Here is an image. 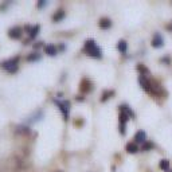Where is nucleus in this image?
Returning <instances> with one entry per match:
<instances>
[{
	"instance_id": "obj_3",
	"label": "nucleus",
	"mask_w": 172,
	"mask_h": 172,
	"mask_svg": "<svg viewBox=\"0 0 172 172\" xmlns=\"http://www.w3.org/2000/svg\"><path fill=\"white\" fill-rule=\"evenodd\" d=\"M55 104L59 106V110L62 112L65 120H67V118H69V112H70V102L69 101H58V100H55Z\"/></svg>"
},
{
	"instance_id": "obj_6",
	"label": "nucleus",
	"mask_w": 172,
	"mask_h": 172,
	"mask_svg": "<svg viewBox=\"0 0 172 172\" xmlns=\"http://www.w3.org/2000/svg\"><path fill=\"white\" fill-rule=\"evenodd\" d=\"M163 43H164L163 36L160 35V34H155V36H153V39H152V46L153 47H161Z\"/></svg>"
},
{
	"instance_id": "obj_4",
	"label": "nucleus",
	"mask_w": 172,
	"mask_h": 172,
	"mask_svg": "<svg viewBox=\"0 0 172 172\" xmlns=\"http://www.w3.org/2000/svg\"><path fill=\"white\" fill-rule=\"evenodd\" d=\"M8 36L12 39H19L22 36V28L20 27H12V28L8 31Z\"/></svg>"
},
{
	"instance_id": "obj_8",
	"label": "nucleus",
	"mask_w": 172,
	"mask_h": 172,
	"mask_svg": "<svg viewBox=\"0 0 172 172\" xmlns=\"http://www.w3.org/2000/svg\"><path fill=\"white\" fill-rule=\"evenodd\" d=\"M45 53L50 57H54V55H57V47L54 45H47L45 46Z\"/></svg>"
},
{
	"instance_id": "obj_15",
	"label": "nucleus",
	"mask_w": 172,
	"mask_h": 172,
	"mask_svg": "<svg viewBox=\"0 0 172 172\" xmlns=\"http://www.w3.org/2000/svg\"><path fill=\"white\" fill-rule=\"evenodd\" d=\"M39 30H41V27H39L38 24H36V26H34L32 28H30V38H31V39H34V38H35V36L38 35Z\"/></svg>"
},
{
	"instance_id": "obj_20",
	"label": "nucleus",
	"mask_w": 172,
	"mask_h": 172,
	"mask_svg": "<svg viewBox=\"0 0 172 172\" xmlns=\"http://www.w3.org/2000/svg\"><path fill=\"white\" fill-rule=\"evenodd\" d=\"M45 6H46V1H39V3H38L39 8H41V7H45Z\"/></svg>"
},
{
	"instance_id": "obj_21",
	"label": "nucleus",
	"mask_w": 172,
	"mask_h": 172,
	"mask_svg": "<svg viewBox=\"0 0 172 172\" xmlns=\"http://www.w3.org/2000/svg\"><path fill=\"white\" fill-rule=\"evenodd\" d=\"M167 172H172V171H167Z\"/></svg>"
},
{
	"instance_id": "obj_10",
	"label": "nucleus",
	"mask_w": 172,
	"mask_h": 172,
	"mask_svg": "<svg viewBox=\"0 0 172 172\" xmlns=\"http://www.w3.org/2000/svg\"><path fill=\"white\" fill-rule=\"evenodd\" d=\"M110 26H112V22H110L109 18H102V19L100 20V27H101V28L108 30Z\"/></svg>"
},
{
	"instance_id": "obj_9",
	"label": "nucleus",
	"mask_w": 172,
	"mask_h": 172,
	"mask_svg": "<svg viewBox=\"0 0 172 172\" xmlns=\"http://www.w3.org/2000/svg\"><path fill=\"white\" fill-rule=\"evenodd\" d=\"M90 89H92V83H90V81L89 80H82V82H81V92L87 93Z\"/></svg>"
},
{
	"instance_id": "obj_11",
	"label": "nucleus",
	"mask_w": 172,
	"mask_h": 172,
	"mask_svg": "<svg viewBox=\"0 0 172 172\" xmlns=\"http://www.w3.org/2000/svg\"><path fill=\"white\" fill-rule=\"evenodd\" d=\"M63 18H65V11L63 10H58L57 12L53 15V20H54V22H61Z\"/></svg>"
},
{
	"instance_id": "obj_18",
	"label": "nucleus",
	"mask_w": 172,
	"mask_h": 172,
	"mask_svg": "<svg viewBox=\"0 0 172 172\" xmlns=\"http://www.w3.org/2000/svg\"><path fill=\"white\" fill-rule=\"evenodd\" d=\"M160 168L161 169H164V171H168V168H169V161L168 160H161V161H160Z\"/></svg>"
},
{
	"instance_id": "obj_5",
	"label": "nucleus",
	"mask_w": 172,
	"mask_h": 172,
	"mask_svg": "<svg viewBox=\"0 0 172 172\" xmlns=\"http://www.w3.org/2000/svg\"><path fill=\"white\" fill-rule=\"evenodd\" d=\"M140 85L143 86V89L144 90H147V92H149V93H152V86H151V82L149 81L145 78V77H140Z\"/></svg>"
},
{
	"instance_id": "obj_7",
	"label": "nucleus",
	"mask_w": 172,
	"mask_h": 172,
	"mask_svg": "<svg viewBox=\"0 0 172 172\" xmlns=\"http://www.w3.org/2000/svg\"><path fill=\"white\" fill-rule=\"evenodd\" d=\"M145 140H147V134H145V132L139 131L136 134H134V143H145Z\"/></svg>"
},
{
	"instance_id": "obj_19",
	"label": "nucleus",
	"mask_w": 172,
	"mask_h": 172,
	"mask_svg": "<svg viewBox=\"0 0 172 172\" xmlns=\"http://www.w3.org/2000/svg\"><path fill=\"white\" fill-rule=\"evenodd\" d=\"M152 147H153V144H152V143H144V145H143V151H148V149H151Z\"/></svg>"
},
{
	"instance_id": "obj_14",
	"label": "nucleus",
	"mask_w": 172,
	"mask_h": 172,
	"mask_svg": "<svg viewBox=\"0 0 172 172\" xmlns=\"http://www.w3.org/2000/svg\"><path fill=\"white\" fill-rule=\"evenodd\" d=\"M117 48H118V51H120V53L125 54V53H127V48H128L127 42H125V41H120V42H118V45H117Z\"/></svg>"
},
{
	"instance_id": "obj_1",
	"label": "nucleus",
	"mask_w": 172,
	"mask_h": 172,
	"mask_svg": "<svg viewBox=\"0 0 172 172\" xmlns=\"http://www.w3.org/2000/svg\"><path fill=\"white\" fill-rule=\"evenodd\" d=\"M85 51L89 57H93V58H101L102 57L101 48L96 45V42L93 41V39H89V41L85 42Z\"/></svg>"
},
{
	"instance_id": "obj_13",
	"label": "nucleus",
	"mask_w": 172,
	"mask_h": 172,
	"mask_svg": "<svg viewBox=\"0 0 172 172\" xmlns=\"http://www.w3.org/2000/svg\"><path fill=\"white\" fill-rule=\"evenodd\" d=\"M127 151L129 153H136L139 151V147L136 145V143H128L127 144Z\"/></svg>"
},
{
	"instance_id": "obj_12",
	"label": "nucleus",
	"mask_w": 172,
	"mask_h": 172,
	"mask_svg": "<svg viewBox=\"0 0 172 172\" xmlns=\"http://www.w3.org/2000/svg\"><path fill=\"white\" fill-rule=\"evenodd\" d=\"M42 117H43V112H42V110H38V112L35 113V114L30 117L28 122H31V124H32V122H36V121H39V120H41Z\"/></svg>"
},
{
	"instance_id": "obj_2",
	"label": "nucleus",
	"mask_w": 172,
	"mask_h": 172,
	"mask_svg": "<svg viewBox=\"0 0 172 172\" xmlns=\"http://www.w3.org/2000/svg\"><path fill=\"white\" fill-rule=\"evenodd\" d=\"M19 57H14L11 58V59H8V61H4L1 62V65L0 66L3 67L6 71H8V73H16L18 71V63H19Z\"/></svg>"
},
{
	"instance_id": "obj_16",
	"label": "nucleus",
	"mask_w": 172,
	"mask_h": 172,
	"mask_svg": "<svg viewBox=\"0 0 172 172\" xmlns=\"http://www.w3.org/2000/svg\"><path fill=\"white\" fill-rule=\"evenodd\" d=\"M114 94V92L113 90H109V92H105L104 94H102V97H101V101L104 102V101H106L108 98H110V96H113Z\"/></svg>"
},
{
	"instance_id": "obj_17",
	"label": "nucleus",
	"mask_w": 172,
	"mask_h": 172,
	"mask_svg": "<svg viewBox=\"0 0 172 172\" xmlns=\"http://www.w3.org/2000/svg\"><path fill=\"white\" fill-rule=\"evenodd\" d=\"M38 59H41V55L36 54V53H34V54H30L28 57H27V61H30V62L38 61Z\"/></svg>"
}]
</instances>
